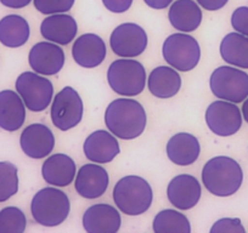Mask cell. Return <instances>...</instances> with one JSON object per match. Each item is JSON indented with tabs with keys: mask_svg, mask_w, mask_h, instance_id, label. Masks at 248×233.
Here are the masks:
<instances>
[{
	"mask_svg": "<svg viewBox=\"0 0 248 233\" xmlns=\"http://www.w3.org/2000/svg\"><path fill=\"white\" fill-rule=\"evenodd\" d=\"M201 193L199 180L189 174H181L171 179L167 189L168 201L179 210H189L196 206Z\"/></svg>",
	"mask_w": 248,
	"mask_h": 233,
	"instance_id": "4fadbf2b",
	"label": "cell"
},
{
	"mask_svg": "<svg viewBox=\"0 0 248 233\" xmlns=\"http://www.w3.org/2000/svg\"><path fill=\"white\" fill-rule=\"evenodd\" d=\"M221 58L226 63L248 70V37L241 33H229L220 43Z\"/></svg>",
	"mask_w": 248,
	"mask_h": 233,
	"instance_id": "484cf974",
	"label": "cell"
},
{
	"mask_svg": "<svg viewBox=\"0 0 248 233\" xmlns=\"http://www.w3.org/2000/svg\"><path fill=\"white\" fill-rule=\"evenodd\" d=\"M206 123L209 130L217 136H232L242 127V114L236 103L219 100L207 108Z\"/></svg>",
	"mask_w": 248,
	"mask_h": 233,
	"instance_id": "30bf717a",
	"label": "cell"
},
{
	"mask_svg": "<svg viewBox=\"0 0 248 233\" xmlns=\"http://www.w3.org/2000/svg\"><path fill=\"white\" fill-rule=\"evenodd\" d=\"M144 1L147 6L155 9V10H162V9H166L173 3V0H144Z\"/></svg>",
	"mask_w": 248,
	"mask_h": 233,
	"instance_id": "d590c367",
	"label": "cell"
},
{
	"mask_svg": "<svg viewBox=\"0 0 248 233\" xmlns=\"http://www.w3.org/2000/svg\"><path fill=\"white\" fill-rule=\"evenodd\" d=\"M152 228L156 233H190L189 218L180 211L174 209H164L155 218Z\"/></svg>",
	"mask_w": 248,
	"mask_h": 233,
	"instance_id": "4316f807",
	"label": "cell"
},
{
	"mask_svg": "<svg viewBox=\"0 0 248 233\" xmlns=\"http://www.w3.org/2000/svg\"><path fill=\"white\" fill-rule=\"evenodd\" d=\"M147 116L140 102L133 99H117L105 112V124L116 137L134 140L145 131Z\"/></svg>",
	"mask_w": 248,
	"mask_h": 233,
	"instance_id": "6da1fadb",
	"label": "cell"
},
{
	"mask_svg": "<svg viewBox=\"0 0 248 233\" xmlns=\"http://www.w3.org/2000/svg\"><path fill=\"white\" fill-rule=\"evenodd\" d=\"M106 44L99 35L87 33L77 38L72 46L73 60L84 68H95L106 58Z\"/></svg>",
	"mask_w": 248,
	"mask_h": 233,
	"instance_id": "e0dca14e",
	"label": "cell"
},
{
	"mask_svg": "<svg viewBox=\"0 0 248 233\" xmlns=\"http://www.w3.org/2000/svg\"><path fill=\"white\" fill-rule=\"evenodd\" d=\"M162 55L170 67L180 72H189L199 65L201 49L199 42L191 35L174 33L164 40Z\"/></svg>",
	"mask_w": 248,
	"mask_h": 233,
	"instance_id": "8992f818",
	"label": "cell"
},
{
	"mask_svg": "<svg viewBox=\"0 0 248 233\" xmlns=\"http://www.w3.org/2000/svg\"><path fill=\"white\" fill-rule=\"evenodd\" d=\"M109 177L106 169L96 163L85 164L78 170L75 189L85 199H96L101 197L108 187Z\"/></svg>",
	"mask_w": 248,
	"mask_h": 233,
	"instance_id": "9a60e30c",
	"label": "cell"
},
{
	"mask_svg": "<svg viewBox=\"0 0 248 233\" xmlns=\"http://www.w3.org/2000/svg\"><path fill=\"white\" fill-rule=\"evenodd\" d=\"M202 182L209 193L217 197H230L242 186V168L230 157H214L204 164Z\"/></svg>",
	"mask_w": 248,
	"mask_h": 233,
	"instance_id": "7a4b0ae2",
	"label": "cell"
},
{
	"mask_svg": "<svg viewBox=\"0 0 248 233\" xmlns=\"http://www.w3.org/2000/svg\"><path fill=\"white\" fill-rule=\"evenodd\" d=\"M76 171L75 160L65 153L52 154L42 166L43 179L46 184L55 187H66L72 184Z\"/></svg>",
	"mask_w": 248,
	"mask_h": 233,
	"instance_id": "d6986e66",
	"label": "cell"
},
{
	"mask_svg": "<svg viewBox=\"0 0 248 233\" xmlns=\"http://www.w3.org/2000/svg\"><path fill=\"white\" fill-rule=\"evenodd\" d=\"M84 106L79 94L73 87H66L57 92L51 104V122L57 129L67 131L77 127L83 118Z\"/></svg>",
	"mask_w": 248,
	"mask_h": 233,
	"instance_id": "9c48e42d",
	"label": "cell"
},
{
	"mask_svg": "<svg viewBox=\"0 0 248 233\" xmlns=\"http://www.w3.org/2000/svg\"><path fill=\"white\" fill-rule=\"evenodd\" d=\"M26 120V104L18 92L13 90L0 91V128L16 131Z\"/></svg>",
	"mask_w": 248,
	"mask_h": 233,
	"instance_id": "7402d4cb",
	"label": "cell"
},
{
	"mask_svg": "<svg viewBox=\"0 0 248 233\" xmlns=\"http://www.w3.org/2000/svg\"><path fill=\"white\" fill-rule=\"evenodd\" d=\"M147 87L155 97L170 99L175 96L180 90L181 78L175 68L159 66L150 73Z\"/></svg>",
	"mask_w": 248,
	"mask_h": 233,
	"instance_id": "cb8c5ba5",
	"label": "cell"
},
{
	"mask_svg": "<svg viewBox=\"0 0 248 233\" xmlns=\"http://www.w3.org/2000/svg\"><path fill=\"white\" fill-rule=\"evenodd\" d=\"M242 222L237 218H224L217 221L211 228V233H245Z\"/></svg>",
	"mask_w": 248,
	"mask_h": 233,
	"instance_id": "4dcf8cb0",
	"label": "cell"
},
{
	"mask_svg": "<svg viewBox=\"0 0 248 233\" xmlns=\"http://www.w3.org/2000/svg\"><path fill=\"white\" fill-rule=\"evenodd\" d=\"M27 20L18 15H8L0 20V43L8 47H20L30 39Z\"/></svg>",
	"mask_w": 248,
	"mask_h": 233,
	"instance_id": "d4e9b609",
	"label": "cell"
},
{
	"mask_svg": "<svg viewBox=\"0 0 248 233\" xmlns=\"http://www.w3.org/2000/svg\"><path fill=\"white\" fill-rule=\"evenodd\" d=\"M166 151L171 163L179 166H187L199 159L201 146L196 136L189 132H179L167 142Z\"/></svg>",
	"mask_w": 248,
	"mask_h": 233,
	"instance_id": "44dd1931",
	"label": "cell"
},
{
	"mask_svg": "<svg viewBox=\"0 0 248 233\" xmlns=\"http://www.w3.org/2000/svg\"><path fill=\"white\" fill-rule=\"evenodd\" d=\"M147 34L137 23H122L109 37L111 49L117 56L124 58L138 57L146 50Z\"/></svg>",
	"mask_w": 248,
	"mask_h": 233,
	"instance_id": "8fae6325",
	"label": "cell"
},
{
	"mask_svg": "<svg viewBox=\"0 0 248 233\" xmlns=\"http://www.w3.org/2000/svg\"><path fill=\"white\" fill-rule=\"evenodd\" d=\"M105 8L114 14L125 13L130 9L133 0H102Z\"/></svg>",
	"mask_w": 248,
	"mask_h": 233,
	"instance_id": "d6a6232c",
	"label": "cell"
},
{
	"mask_svg": "<svg viewBox=\"0 0 248 233\" xmlns=\"http://www.w3.org/2000/svg\"><path fill=\"white\" fill-rule=\"evenodd\" d=\"M209 87L218 99L240 103L248 97V74L238 68L221 66L212 73Z\"/></svg>",
	"mask_w": 248,
	"mask_h": 233,
	"instance_id": "52a82bcc",
	"label": "cell"
},
{
	"mask_svg": "<svg viewBox=\"0 0 248 233\" xmlns=\"http://www.w3.org/2000/svg\"><path fill=\"white\" fill-rule=\"evenodd\" d=\"M35 9L44 15L67 13L75 5V0H33Z\"/></svg>",
	"mask_w": 248,
	"mask_h": 233,
	"instance_id": "f546056e",
	"label": "cell"
},
{
	"mask_svg": "<svg viewBox=\"0 0 248 233\" xmlns=\"http://www.w3.org/2000/svg\"><path fill=\"white\" fill-rule=\"evenodd\" d=\"M231 26L236 32L248 37V8L240 6L231 16Z\"/></svg>",
	"mask_w": 248,
	"mask_h": 233,
	"instance_id": "1f68e13d",
	"label": "cell"
},
{
	"mask_svg": "<svg viewBox=\"0 0 248 233\" xmlns=\"http://www.w3.org/2000/svg\"><path fill=\"white\" fill-rule=\"evenodd\" d=\"M18 191V170L10 161H0V203L9 201Z\"/></svg>",
	"mask_w": 248,
	"mask_h": 233,
	"instance_id": "83f0119b",
	"label": "cell"
},
{
	"mask_svg": "<svg viewBox=\"0 0 248 233\" xmlns=\"http://www.w3.org/2000/svg\"><path fill=\"white\" fill-rule=\"evenodd\" d=\"M242 116L243 119L248 123V97L245 100V102L242 104Z\"/></svg>",
	"mask_w": 248,
	"mask_h": 233,
	"instance_id": "8d00e7d4",
	"label": "cell"
},
{
	"mask_svg": "<svg viewBox=\"0 0 248 233\" xmlns=\"http://www.w3.org/2000/svg\"><path fill=\"white\" fill-rule=\"evenodd\" d=\"M15 87L26 107L32 112L46 109L54 96L51 82L34 72H23L18 75Z\"/></svg>",
	"mask_w": 248,
	"mask_h": 233,
	"instance_id": "ba28073f",
	"label": "cell"
},
{
	"mask_svg": "<svg viewBox=\"0 0 248 233\" xmlns=\"http://www.w3.org/2000/svg\"><path fill=\"white\" fill-rule=\"evenodd\" d=\"M85 157L96 164H106L113 160L119 154V144L116 136L106 130L92 132L83 146Z\"/></svg>",
	"mask_w": 248,
	"mask_h": 233,
	"instance_id": "ac0fdd59",
	"label": "cell"
},
{
	"mask_svg": "<svg viewBox=\"0 0 248 233\" xmlns=\"http://www.w3.org/2000/svg\"><path fill=\"white\" fill-rule=\"evenodd\" d=\"M32 0H0V3L4 6L10 9H22L30 5Z\"/></svg>",
	"mask_w": 248,
	"mask_h": 233,
	"instance_id": "e575fe53",
	"label": "cell"
},
{
	"mask_svg": "<svg viewBox=\"0 0 248 233\" xmlns=\"http://www.w3.org/2000/svg\"><path fill=\"white\" fill-rule=\"evenodd\" d=\"M229 0H197L200 6L208 11H217L223 9L228 4Z\"/></svg>",
	"mask_w": 248,
	"mask_h": 233,
	"instance_id": "836d02e7",
	"label": "cell"
},
{
	"mask_svg": "<svg viewBox=\"0 0 248 233\" xmlns=\"http://www.w3.org/2000/svg\"><path fill=\"white\" fill-rule=\"evenodd\" d=\"M71 210L70 198L65 192L55 187H45L34 194L31 203V213L39 225L55 227L61 225Z\"/></svg>",
	"mask_w": 248,
	"mask_h": 233,
	"instance_id": "277c9868",
	"label": "cell"
},
{
	"mask_svg": "<svg viewBox=\"0 0 248 233\" xmlns=\"http://www.w3.org/2000/svg\"><path fill=\"white\" fill-rule=\"evenodd\" d=\"M168 18L175 29L183 33L194 32L202 22V10L194 0H176L169 8Z\"/></svg>",
	"mask_w": 248,
	"mask_h": 233,
	"instance_id": "603a6c76",
	"label": "cell"
},
{
	"mask_svg": "<svg viewBox=\"0 0 248 233\" xmlns=\"http://www.w3.org/2000/svg\"><path fill=\"white\" fill-rule=\"evenodd\" d=\"M78 25L75 18L66 14H54L43 20L40 34L49 42L59 45H67L76 38Z\"/></svg>",
	"mask_w": 248,
	"mask_h": 233,
	"instance_id": "ffe728a7",
	"label": "cell"
},
{
	"mask_svg": "<svg viewBox=\"0 0 248 233\" xmlns=\"http://www.w3.org/2000/svg\"><path fill=\"white\" fill-rule=\"evenodd\" d=\"M146 71L137 60L119 58L111 63L107 71V80L116 94L133 97L141 94L146 85Z\"/></svg>",
	"mask_w": 248,
	"mask_h": 233,
	"instance_id": "5b68a950",
	"label": "cell"
},
{
	"mask_svg": "<svg viewBox=\"0 0 248 233\" xmlns=\"http://www.w3.org/2000/svg\"><path fill=\"white\" fill-rule=\"evenodd\" d=\"M113 201L125 215L138 216L146 213L154 201L149 182L137 175L122 177L113 189Z\"/></svg>",
	"mask_w": 248,
	"mask_h": 233,
	"instance_id": "3957f363",
	"label": "cell"
},
{
	"mask_svg": "<svg viewBox=\"0 0 248 233\" xmlns=\"http://www.w3.org/2000/svg\"><path fill=\"white\" fill-rule=\"evenodd\" d=\"M27 227L25 213L17 206H6L0 210V233H23Z\"/></svg>",
	"mask_w": 248,
	"mask_h": 233,
	"instance_id": "f1b7e54d",
	"label": "cell"
},
{
	"mask_svg": "<svg viewBox=\"0 0 248 233\" xmlns=\"http://www.w3.org/2000/svg\"><path fill=\"white\" fill-rule=\"evenodd\" d=\"M23 153L33 159H42L49 156L55 147V136L49 127L34 123L26 128L20 137Z\"/></svg>",
	"mask_w": 248,
	"mask_h": 233,
	"instance_id": "5bb4252c",
	"label": "cell"
},
{
	"mask_svg": "<svg viewBox=\"0 0 248 233\" xmlns=\"http://www.w3.org/2000/svg\"><path fill=\"white\" fill-rule=\"evenodd\" d=\"M83 227L88 233H116L122 218L114 206L100 203L89 206L83 215Z\"/></svg>",
	"mask_w": 248,
	"mask_h": 233,
	"instance_id": "2e32d148",
	"label": "cell"
},
{
	"mask_svg": "<svg viewBox=\"0 0 248 233\" xmlns=\"http://www.w3.org/2000/svg\"><path fill=\"white\" fill-rule=\"evenodd\" d=\"M65 52L59 44L40 42L31 49L28 55V62L31 68L38 74L55 75L63 68Z\"/></svg>",
	"mask_w": 248,
	"mask_h": 233,
	"instance_id": "7c38bea8",
	"label": "cell"
}]
</instances>
